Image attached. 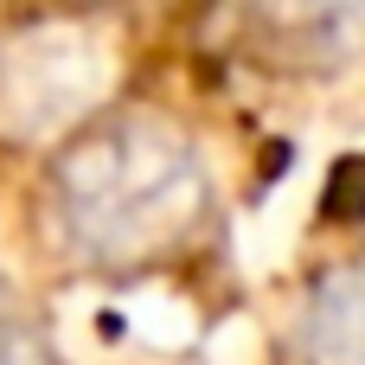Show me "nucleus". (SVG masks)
<instances>
[{
	"instance_id": "f257e3e1",
	"label": "nucleus",
	"mask_w": 365,
	"mask_h": 365,
	"mask_svg": "<svg viewBox=\"0 0 365 365\" xmlns=\"http://www.w3.org/2000/svg\"><path fill=\"white\" fill-rule=\"evenodd\" d=\"M58 212L83 257L135 269L205 225V167L167 122L115 115L58 160Z\"/></svg>"
},
{
	"instance_id": "f03ea898",
	"label": "nucleus",
	"mask_w": 365,
	"mask_h": 365,
	"mask_svg": "<svg viewBox=\"0 0 365 365\" xmlns=\"http://www.w3.org/2000/svg\"><path fill=\"white\" fill-rule=\"evenodd\" d=\"M109 90V51L83 26H32L0 45V135L38 141L71 128Z\"/></svg>"
},
{
	"instance_id": "7ed1b4c3",
	"label": "nucleus",
	"mask_w": 365,
	"mask_h": 365,
	"mask_svg": "<svg viewBox=\"0 0 365 365\" xmlns=\"http://www.w3.org/2000/svg\"><path fill=\"white\" fill-rule=\"evenodd\" d=\"M225 19L263 71H340L365 51V0H231Z\"/></svg>"
},
{
	"instance_id": "20e7f679",
	"label": "nucleus",
	"mask_w": 365,
	"mask_h": 365,
	"mask_svg": "<svg viewBox=\"0 0 365 365\" xmlns=\"http://www.w3.org/2000/svg\"><path fill=\"white\" fill-rule=\"evenodd\" d=\"M308 353H314V365H365V263L327 276L314 289Z\"/></svg>"
},
{
	"instance_id": "39448f33",
	"label": "nucleus",
	"mask_w": 365,
	"mask_h": 365,
	"mask_svg": "<svg viewBox=\"0 0 365 365\" xmlns=\"http://www.w3.org/2000/svg\"><path fill=\"white\" fill-rule=\"evenodd\" d=\"M327 218H340V225H359L365 218V154L334 167V180H327Z\"/></svg>"
},
{
	"instance_id": "423d86ee",
	"label": "nucleus",
	"mask_w": 365,
	"mask_h": 365,
	"mask_svg": "<svg viewBox=\"0 0 365 365\" xmlns=\"http://www.w3.org/2000/svg\"><path fill=\"white\" fill-rule=\"evenodd\" d=\"M0 365H45V359H38V346H32V334L19 327V314H13L6 295H0Z\"/></svg>"
}]
</instances>
